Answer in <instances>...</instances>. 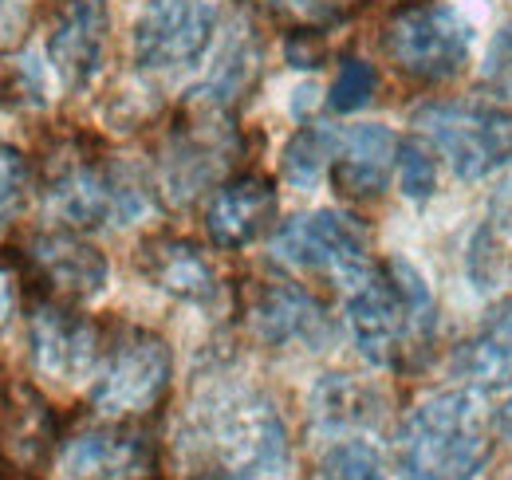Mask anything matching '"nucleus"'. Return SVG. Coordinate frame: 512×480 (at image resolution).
Here are the masks:
<instances>
[{
    "instance_id": "4468645a",
    "label": "nucleus",
    "mask_w": 512,
    "mask_h": 480,
    "mask_svg": "<svg viewBox=\"0 0 512 480\" xmlns=\"http://www.w3.org/2000/svg\"><path fill=\"white\" fill-rule=\"evenodd\" d=\"M276 221V189L268 178L225 181L205 205V229L221 248H245Z\"/></svg>"
},
{
    "instance_id": "39448f33",
    "label": "nucleus",
    "mask_w": 512,
    "mask_h": 480,
    "mask_svg": "<svg viewBox=\"0 0 512 480\" xmlns=\"http://www.w3.org/2000/svg\"><path fill=\"white\" fill-rule=\"evenodd\" d=\"M473 24L449 0H418L390 16L383 32L386 56L398 71L422 83H446L473 56Z\"/></svg>"
},
{
    "instance_id": "f03ea898",
    "label": "nucleus",
    "mask_w": 512,
    "mask_h": 480,
    "mask_svg": "<svg viewBox=\"0 0 512 480\" xmlns=\"http://www.w3.org/2000/svg\"><path fill=\"white\" fill-rule=\"evenodd\" d=\"M438 303L430 284L406 260H386L367 284L347 292V331L371 366H406L434 343Z\"/></svg>"
},
{
    "instance_id": "393cba45",
    "label": "nucleus",
    "mask_w": 512,
    "mask_h": 480,
    "mask_svg": "<svg viewBox=\"0 0 512 480\" xmlns=\"http://www.w3.org/2000/svg\"><path fill=\"white\" fill-rule=\"evenodd\" d=\"M375 91H379V71L367 60H355V56H351V60L339 63L335 83H331V91H327V103H331V111L351 115V111L367 107V103L375 99Z\"/></svg>"
},
{
    "instance_id": "9d476101",
    "label": "nucleus",
    "mask_w": 512,
    "mask_h": 480,
    "mask_svg": "<svg viewBox=\"0 0 512 480\" xmlns=\"http://www.w3.org/2000/svg\"><path fill=\"white\" fill-rule=\"evenodd\" d=\"M111 16L103 0H67L48 32V63L64 91H87L107 60Z\"/></svg>"
},
{
    "instance_id": "dca6fc26",
    "label": "nucleus",
    "mask_w": 512,
    "mask_h": 480,
    "mask_svg": "<svg viewBox=\"0 0 512 480\" xmlns=\"http://www.w3.org/2000/svg\"><path fill=\"white\" fill-rule=\"evenodd\" d=\"M312 425L327 437H359L386 418V394L359 374H323L312 386Z\"/></svg>"
},
{
    "instance_id": "a878e982",
    "label": "nucleus",
    "mask_w": 512,
    "mask_h": 480,
    "mask_svg": "<svg viewBox=\"0 0 512 480\" xmlns=\"http://www.w3.org/2000/svg\"><path fill=\"white\" fill-rule=\"evenodd\" d=\"M485 83L512 99V20H505L489 44V56H485Z\"/></svg>"
},
{
    "instance_id": "a211bd4d",
    "label": "nucleus",
    "mask_w": 512,
    "mask_h": 480,
    "mask_svg": "<svg viewBox=\"0 0 512 480\" xmlns=\"http://www.w3.org/2000/svg\"><path fill=\"white\" fill-rule=\"evenodd\" d=\"M453 374L477 394L512 390V307L493 311L453 355Z\"/></svg>"
},
{
    "instance_id": "f8f14e48",
    "label": "nucleus",
    "mask_w": 512,
    "mask_h": 480,
    "mask_svg": "<svg viewBox=\"0 0 512 480\" xmlns=\"http://www.w3.org/2000/svg\"><path fill=\"white\" fill-rule=\"evenodd\" d=\"M28 343H32L36 370L56 382H83L99 374V335L71 307H56V303L36 307L28 319Z\"/></svg>"
},
{
    "instance_id": "6e6552de",
    "label": "nucleus",
    "mask_w": 512,
    "mask_h": 480,
    "mask_svg": "<svg viewBox=\"0 0 512 480\" xmlns=\"http://www.w3.org/2000/svg\"><path fill=\"white\" fill-rule=\"evenodd\" d=\"M48 209L75 229H123L150 209V189H142V181L119 166L79 162L52 181Z\"/></svg>"
},
{
    "instance_id": "2eb2a0df",
    "label": "nucleus",
    "mask_w": 512,
    "mask_h": 480,
    "mask_svg": "<svg viewBox=\"0 0 512 480\" xmlns=\"http://www.w3.org/2000/svg\"><path fill=\"white\" fill-rule=\"evenodd\" d=\"M398 162V142L383 122H355L339 130L331 181L347 197H379Z\"/></svg>"
},
{
    "instance_id": "1a4fd4ad",
    "label": "nucleus",
    "mask_w": 512,
    "mask_h": 480,
    "mask_svg": "<svg viewBox=\"0 0 512 480\" xmlns=\"http://www.w3.org/2000/svg\"><path fill=\"white\" fill-rule=\"evenodd\" d=\"M170 374H174V355H170L166 339L134 331L99 366L95 386H91V402L107 418L146 414L150 406L162 402Z\"/></svg>"
},
{
    "instance_id": "c756f323",
    "label": "nucleus",
    "mask_w": 512,
    "mask_h": 480,
    "mask_svg": "<svg viewBox=\"0 0 512 480\" xmlns=\"http://www.w3.org/2000/svg\"><path fill=\"white\" fill-rule=\"evenodd\" d=\"M296 95H300V99H292V115H296V119H304V115L312 111V103H316L320 87H316V83H304V87H300Z\"/></svg>"
},
{
    "instance_id": "473e14b6",
    "label": "nucleus",
    "mask_w": 512,
    "mask_h": 480,
    "mask_svg": "<svg viewBox=\"0 0 512 480\" xmlns=\"http://www.w3.org/2000/svg\"><path fill=\"white\" fill-rule=\"evenodd\" d=\"M505 480H512V473H509V477H505Z\"/></svg>"
},
{
    "instance_id": "4be33fe9",
    "label": "nucleus",
    "mask_w": 512,
    "mask_h": 480,
    "mask_svg": "<svg viewBox=\"0 0 512 480\" xmlns=\"http://www.w3.org/2000/svg\"><path fill=\"white\" fill-rule=\"evenodd\" d=\"M253 71H256L253 36H249V32H237V36L229 40V48L221 52V60L209 71V79H205V87H201L197 95H201L205 103H213V107H225V103H233V99L249 87Z\"/></svg>"
},
{
    "instance_id": "f3484780",
    "label": "nucleus",
    "mask_w": 512,
    "mask_h": 480,
    "mask_svg": "<svg viewBox=\"0 0 512 480\" xmlns=\"http://www.w3.org/2000/svg\"><path fill=\"white\" fill-rule=\"evenodd\" d=\"M36 264L44 268V276L71 300H99L111 284V264L107 256L87 244L75 233H48L32 244Z\"/></svg>"
},
{
    "instance_id": "5701e85b",
    "label": "nucleus",
    "mask_w": 512,
    "mask_h": 480,
    "mask_svg": "<svg viewBox=\"0 0 512 480\" xmlns=\"http://www.w3.org/2000/svg\"><path fill=\"white\" fill-rule=\"evenodd\" d=\"M323 480H386L383 457L367 437H339L323 453Z\"/></svg>"
},
{
    "instance_id": "b1692460",
    "label": "nucleus",
    "mask_w": 512,
    "mask_h": 480,
    "mask_svg": "<svg viewBox=\"0 0 512 480\" xmlns=\"http://www.w3.org/2000/svg\"><path fill=\"white\" fill-rule=\"evenodd\" d=\"M394 166H398V189L410 201H426L438 189V154L422 134L398 142V162Z\"/></svg>"
},
{
    "instance_id": "0eeeda50",
    "label": "nucleus",
    "mask_w": 512,
    "mask_h": 480,
    "mask_svg": "<svg viewBox=\"0 0 512 480\" xmlns=\"http://www.w3.org/2000/svg\"><path fill=\"white\" fill-rule=\"evenodd\" d=\"M221 28V0H146L134 20L130 48L142 71H193L209 56Z\"/></svg>"
},
{
    "instance_id": "2f4dec72",
    "label": "nucleus",
    "mask_w": 512,
    "mask_h": 480,
    "mask_svg": "<svg viewBox=\"0 0 512 480\" xmlns=\"http://www.w3.org/2000/svg\"><path fill=\"white\" fill-rule=\"evenodd\" d=\"M497 429H501L505 437H512V398L497 410Z\"/></svg>"
},
{
    "instance_id": "7ed1b4c3",
    "label": "nucleus",
    "mask_w": 512,
    "mask_h": 480,
    "mask_svg": "<svg viewBox=\"0 0 512 480\" xmlns=\"http://www.w3.org/2000/svg\"><path fill=\"white\" fill-rule=\"evenodd\" d=\"M193 437L225 480H288V425L253 386L209 390L193 410Z\"/></svg>"
},
{
    "instance_id": "6ab92c4d",
    "label": "nucleus",
    "mask_w": 512,
    "mask_h": 480,
    "mask_svg": "<svg viewBox=\"0 0 512 480\" xmlns=\"http://www.w3.org/2000/svg\"><path fill=\"white\" fill-rule=\"evenodd\" d=\"M465 272L477 292L512 288V178L501 181L497 193L489 197V209L469 240Z\"/></svg>"
},
{
    "instance_id": "412c9836",
    "label": "nucleus",
    "mask_w": 512,
    "mask_h": 480,
    "mask_svg": "<svg viewBox=\"0 0 512 480\" xmlns=\"http://www.w3.org/2000/svg\"><path fill=\"white\" fill-rule=\"evenodd\" d=\"M335 146H339V126H327V122H308L292 134V142L284 146V158H280V170L284 181L296 185V189H316L323 181V174H331V162H335Z\"/></svg>"
},
{
    "instance_id": "9b49d317",
    "label": "nucleus",
    "mask_w": 512,
    "mask_h": 480,
    "mask_svg": "<svg viewBox=\"0 0 512 480\" xmlns=\"http://www.w3.org/2000/svg\"><path fill=\"white\" fill-rule=\"evenodd\" d=\"M249 327L264 347H276V351H288V347L323 351L331 343V319L320 300L288 280H268L256 288Z\"/></svg>"
},
{
    "instance_id": "7c9ffc66",
    "label": "nucleus",
    "mask_w": 512,
    "mask_h": 480,
    "mask_svg": "<svg viewBox=\"0 0 512 480\" xmlns=\"http://www.w3.org/2000/svg\"><path fill=\"white\" fill-rule=\"evenodd\" d=\"M8 311H12V284H8V276L0 272V323L8 319Z\"/></svg>"
},
{
    "instance_id": "f257e3e1",
    "label": "nucleus",
    "mask_w": 512,
    "mask_h": 480,
    "mask_svg": "<svg viewBox=\"0 0 512 480\" xmlns=\"http://www.w3.org/2000/svg\"><path fill=\"white\" fill-rule=\"evenodd\" d=\"M493 457V418L477 390L453 386L426 394L398 425V480H473Z\"/></svg>"
},
{
    "instance_id": "aec40b11",
    "label": "nucleus",
    "mask_w": 512,
    "mask_h": 480,
    "mask_svg": "<svg viewBox=\"0 0 512 480\" xmlns=\"http://www.w3.org/2000/svg\"><path fill=\"white\" fill-rule=\"evenodd\" d=\"M150 465V453L142 445V437L130 433H79L75 441H67L64 457H60V473L64 480H127L138 477Z\"/></svg>"
},
{
    "instance_id": "423d86ee",
    "label": "nucleus",
    "mask_w": 512,
    "mask_h": 480,
    "mask_svg": "<svg viewBox=\"0 0 512 480\" xmlns=\"http://www.w3.org/2000/svg\"><path fill=\"white\" fill-rule=\"evenodd\" d=\"M272 252L292 268L331 276L347 292L367 284L375 272L363 225L339 209H316L284 221L272 237Z\"/></svg>"
},
{
    "instance_id": "bb28decb",
    "label": "nucleus",
    "mask_w": 512,
    "mask_h": 480,
    "mask_svg": "<svg viewBox=\"0 0 512 480\" xmlns=\"http://www.w3.org/2000/svg\"><path fill=\"white\" fill-rule=\"evenodd\" d=\"M24 178H28V162H24V154H20L16 146L0 142V209L20 193Z\"/></svg>"
},
{
    "instance_id": "ddd939ff",
    "label": "nucleus",
    "mask_w": 512,
    "mask_h": 480,
    "mask_svg": "<svg viewBox=\"0 0 512 480\" xmlns=\"http://www.w3.org/2000/svg\"><path fill=\"white\" fill-rule=\"evenodd\" d=\"M142 272L158 292H166L178 303L213 307L221 300V276H217L213 260L205 256V248L193 240L166 237L146 244L142 248Z\"/></svg>"
},
{
    "instance_id": "20e7f679",
    "label": "nucleus",
    "mask_w": 512,
    "mask_h": 480,
    "mask_svg": "<svg viewBox=\"0 0 512 480\" xmlns=\"http://www.w3.org/2000/svg\"><path fill=\"white\" fill-rule=\"evenodd\" d=\"M414 130L461 181H485L512 166V111L485 99H434L414 111Z\"/></svg>"
},
{
    "instance_id": "c85d7f7f",
    "label": "nucleus",
    "mask_w": 512,
    "mask_h": 480,
    "mask_svg": "<svg viewBox=\"0 0 512 480\" xmlns=\"http://www.w3.org/2000/svg\"><path fill=\"white\" fill-rule=\"evenodd\" d=\"M24 8H28V0H0V40L16 36V28L24 20Z\"/></svg>"
},
{
    "instance_id": "cd10ccee",
    "label": "nucleus",
    "mask_w": 512,
    "mask_h": 480,
    "mask_svg": "<svg viewBox=\"0 0 512 480\" xmlns=\"http://www.w3.org/2000/svg\"><path fill=\"white\" fill-rule=\"evenodd\" d=\"M276 8L300 16V20H312V24H327V20H339L355 0H272Z\"/></svg>"
}]
</instances>
